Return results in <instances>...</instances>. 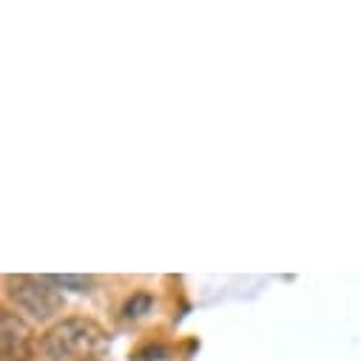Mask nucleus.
Masks as SVG:
<instances>
[{
    "label": "nucleus",
    "mask_w": 361,
    "mask_h": 361,
    "mask_svg": "<svg viewBox=\"0 0 361 361\" xmlns=\"http://www.w3.org/2000/svg\"><path fill=\"white\" fill-rule=\"evenodd\" d=\"M148 307H151V299H148L145 293H137V296L126 305V316H128V319H137V316L148 313Z\"/></svg>",
    "instance_id": "5"
},
{
    "label": "nucleus",
    "mask_w": 361,
    "mask_h": 361,
    "mask_svg": "<svg viewBox=\"0 0 361 361\" xmlns=\"http://www.w3.org/2000/svg\"><path fill=\"white\" fill-rule=\"evenodd\" d=\"M51 282L57 285V288H68V290H77V293H85L88 288H92V279L88 276H51Z\"/></svg>",
    "instance_id": "4"
},
{
    "label": "nucleus",
    "mask_w": 361,
    "mask_h": 361,
    "mask_svg": "<svg viewBox=\"0 0 361 361\" xmlns=\"http://www.w3.org/2000/svg\"><path fill=\"white\" fill-rule=\"evenodd\" d=\"M106 333L92 319H63L43 336V355L49 361H92L103 353Z\"/></svg>",
    "instance_id": "1"
},
{
    "label": "nucleus",
    "mask_w": 361,
    "mask_h": 361,
    "mask_svg": "<svg viewBox=\"0 0 361 361\" xmlns=\"http://www.w3.org/2000/svg\"><path fill=\"white\" fill-rule=\"evenodd\" d=\"M0 355L4 361H29L35 355V333L18 313L0 316Z\"/></svg>",
    "instance_id": "3"
},
{
    "label": "nucleus",
    "mask_w": 361,
    "mask_h": 361,
    "mask_svg": "<svg viewBox=\"0 0 361 361\" xmlns=\"http://www.w3.org/2000/svg\"><path fill=\"white\" fill-rule=\"evenodd\" d=\"M6 293L35 322H49L63 310V296L57 293V285L46 276H9Z\"/></svg>",
    "instance_id": "2"
}]
</instances>
